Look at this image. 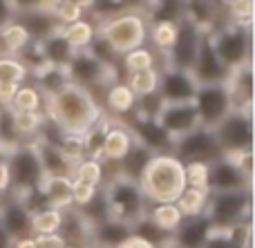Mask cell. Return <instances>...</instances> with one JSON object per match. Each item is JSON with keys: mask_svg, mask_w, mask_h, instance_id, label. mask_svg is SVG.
<instances>
[{"mask_svg": "<svg viewBox=\"0 0 255 248\" xmlns=\"http://www.w3.org/2000/svg\"><path fill=\"white\" fill-rule=\"evenodd\" d=\"M16 20L27 29V34L31 36V40L40 43V40L49 38L52 34L61 31V22L54 16L52 9H38V11H25L16 13Z\"/></svg>", "mask_w": 255, "mask_h": 248, "instance_id": "484cf974", "label": "cell"}, {"mask_svg": "<svg viewBox=\"0 0 255 248\" xmlns=\"http://www.w3.org/2000/svg\"><path fill=\"white\" fill-rule=\"evenodd\" d=\"M97 190L99 188L88 186V183H81V181H74V179H72V206H74V208L85 206L94 195H97Z\"/></svg>", "mask_w": 255, "mask_h": 248, "instance_id": "816d5d0a", "label": "cell"}, {"mask_svg": "<svg viewBox=\"0 0 255 248\" xmlns=\"http://www.w3.org/2000/svg\"><path fill=\"white\" fill-rule=\"evenodd\" d=\"M184 16L202 31H213L217 25L226 22V11L217 0H186Z\"/></svg>", "mask_w": 255, "mask_h": 248, "instance_id": "cb8c5ba5", "label": "cell"}, {"mask_svg": "<svg viewBox=\"0 0 255 248\" xmlns=\"http://www.w3.org/2000/svg\"><path fill=\"white\" fill-rule=\"evenodd\" d=\"M175 36H177V22H150L148 27V45L161 58L170 49Z\"/></svg>", "mask_w": 255, "mask_h": 248, "instance_id": "ee69618b", "label": "cell"}, {"mask_svg": "<svg viewBox=\"0 0 255 248\" xmlns=\"http://www.w3.org/2000/svg\"><path fill=\"white\" fill-rule=\"evenodd\" d=\"M208 197H211V190H206V188L186 186L175 204L184 217H197V215H206Z\"/></svg>", "mask_w": 255, "mask_h": 248, "instance_id": "d590c367", "label": "cell"}, {"mask_svg": "<svg viewBox=\"0 0 255 248\" xmlns=\"http://www.w3.org/2000/svg\"><path fill=\"white\" fill-rule=\"evenodd\" d=\"M134 103H136V96L132 94V89L128 87V83L124 79L121 81H115L110 83L106 89H103V96H101V107L103 112L112 116V119H119V121H126L132 116L134 112Z\"/></svg>", "mask_w": 255, "mask_h": 248, "instance_id": "ac0fdd59", "label": "cell"}, {"mask_svg": "<svg viewBox=\"0 0 255 248\" xmlns=\"http://www.w3.org/2000/svg\"><path fill=\"white\" fill-rule=\"evenodd\" d=\"M231 159H233V164L240 168V172H242L244 177L249 179V181H253V150H247V152H240V155H233Z\"/></svg>", "mask_w": 255, "mask_h": 248, "instance_id": "db71d44e", "label": "cell"}, {"mask_svg": "<svg viewBox=\"0 0 255 248\" xmlns=\"http://www.w3.org/2000/svg\"><path fill=\"white\" fill-rule=\"evenodd\" d=\"M132 235L139 237V240H143L145 244H150L152 248H161V246H168L172 244V235L166 231H161V228L157 226V224H152L148 217H141L139 222L132 224Z\"/></svg>", "mask_w": 255, "mask_h": 248, "instance_id": "7bdbcfd3", "label": "cell"}, {"mask_svg": "<svg viewBox=\"0 0 255 248\" xmlns=\"http://www.w3.org/2000/svg\"><path fill=\"white\" fill-rule=\"evenodd\" d=\"M61 34L72 47L79 49H88V45L92 43L94 34H97V20H92L90 16H83L74 22H67L61 27Z\"/></svg>", "mask_w": 255, "mask_h": 248, "instance_id": "e575fe53", "label": "cell"}, {"mask_svg": "<svg viewBox=\"0 0 255 248\" xmlns=\"http://www.w3.org/2000/svg\"><path fill=\"white\" fill-rule=\"evenodd\" d=\"M159 70H161V67H150V70L130 72V74H124V81L128 83V87L132 89L134 96H145V94L157 92V87H159Z\"/></svg>", "mask_w": 255, "mask_h": 248, "instance_id": "60d3db41", "label": "cell"}, {"mask_svg": "<svg viewBox=\"0 0 255 248\" xmlns=\"http://www.w3.org/2000/svg\"><path fill=\"white\" fill-rule=\"evenodd\" d=\"M130 128L134 141L152 150L154 155L159 152H170L172 150V139L166 134V130L157 123V119H130L126 121Z\"/></svg>", "mask_w": 255, "mask_h": 248, "instance_id": "d6986e66", "label": "cell"}, {"mask_svg": "<svg viewBox=\"0 0 255 248\" xmlns=\"http://www.w3.org/2000/svg\"><path fill=\"white\" fill-rule=\"evenodd\" d=\"M45 116L58 125L63 132L83 134L94 121L101 116L103 107L99 101L74 83H67L58 92L45 96Z\"/></svg>", "mask_w": 255, "mask_h": 248, "instance_id": "6da1fadb", "label": "cell"}, {"mask_svg": "<svg viewBox=\"0 0 255 248\" xmlns=\"http://www.w3.org/2000/svg\"><path fill=\"white\" fill-rule=\"evenodd\" d=\"M29 79V70L22 65L18 56H0V81L20 85Z\"/></svg>", "mask_w": 255, "mask_h": 248, "instance_id": "bcb514c9", "label": "cell"}, {"mask_svg": "<svg viewBox=\"0 0 255 248\" xmlns=\"http://www.w3.org/2000/svg\"><path fill=\"white\" fill-rule=\"evenodd\" d=\"M67 248H70V246H67Z\"/></svg>", "mask_w": 255, "mask_h": 248, "instance_id": "e7e4bbea", "label": "cell"}, {"mask_svg": "<svg viewBox=\"0 0 255 248\" xmlns=\"http://www.w3.org/2000/svg\"><path fill=\"white\" fill-rule=\"evenodd\" d=\"M152 155H154L152 150H148V148L141 146L139 141H134L130 146V150L126 152V157L117 164V174H121V177H126V179H132V181H139L141 172L145 170V165L152 159Z\"/></svg>", "mask_w": 255, "mask_h": 248, "instance_id": "f546056e", "label": "cell"}, {"mask_svg": "<svg viewBox=\"0 0 255 248\" xmlns=\"http://www.w3.org/2000/svg\"><path fill=\"white\" fill-rule=\"evenodd\" d=\"M40 49H43L45 61H47L49 65H56V67H65L76 52V49L63 38L61 31H56V34H52L49 38L40 40Z\"/></svg>", "mask_w": 255, "mask_h": 248, "instance_id": "8d00e7d4", "label": "cell"}, {"mask_svg": "<svg viewBox=\"0 0 255 248\" xmlns=\"http://www.w3.org/2000/svg\"><path fill=\"white\" fill-rule=\"evenodd\" d=\"M63 222V210L54 206H40L31 210V235H54Z\"/></svg>", "mask_w": 255, "mask_h": 248, "instance_id": "f35d334b", "label": "cell"}, {"mask_svg": "<svg viewBox=\"0 0 255 248\" xmlns=\"http://www.w3.org/2000/svg\"><path fill=\"white\" fill-rule=\"evenodd\" d=\"M190 74L197 81L199 85H211V83H226L231 70L220 61V56L215 54V47H213L211 34L204 31L202 43H199V52L197 58H195L193 67H190Z\"/></svg>", "mask_w": 255, "mask_h": 248, "instance_id": "4fadbf2b", "label": "cell"}, {"mask_svg": "<svg viewBox=\"0 0 255 248\" xmlns=\"http://www.w3.org/2000/svg\"><path fill=\"white\" fill-rule=\"evenodd\" d=\"M11 237H9V233L4 231V226L0 224V248H11Z\"/></svg>", "mask_w": 255, "mask_h": 248, "instance_id": "91938a15", "label": "cell"}, {"mask_svg": "<svg viewBox=\"0 0 255 248\" xmlns=\"http://www.w3.org/2000/svg\"><path fill=\"white\" fill-rule=\"evenodd\" d=\"M72 179L81 183H88V186H94V188H101L106 183V164L101 159L83 157V159H79L74 164Z\"/></svg>", "mask_w": 255, "mask_h": 248, "instance_id": "ab89813d", "label": "cell"}, {"mask_svg": "<svg viewBox=\"0 0 255 248\" xmlns=\"http://www.w3.org/2000/svg\"><path fill=\"white\" fill-rule=\"evenodd\" d=\"M0 38H2L4 49H7L9 56H18V54L31 43V36L27 34V29L16 20V18L0 29Z\"/></svg>", "mask_w": 255, "mask_h": 248, "instance_id": "f6af8a7d", "label": "cell"}, {"mask_svg": "<svg viewBox=\"0 0 255 248\" xmlns=\"http://www.w3.org/2000/svg\"><path fill=\"white\" fill-rule=\"evenodd\" d=\"M211 34L213 47L229 70L253 63V27L251 22H222Z\"/></svg>", "mask_w": 255, "mask_h": 248, "instance_id": "277c9868", "label": "cell"}, {"mask_svg": "<svg viewBox=\"0 0 255 248\" xmlns=\"http://www.w3.org/2000/svg\"><path fill=\"white\" fill-rule=\"evenodd\" d=\"M13 18H16V13H13L11 0H0V29H2L7 22H11Z\"/></svg>", "mask_w": 255, "mask_h": 248, "instance_id": "9f6ffc18", "label": "cell"}, {"mask_svg": "<svg viewBox=\"0 0 255 248\" xmlns=\"http://www.w3.org/2000/svg\"><path fill=\"white\" fill-rule=\"evenodd\" d=\"M112 123V116L108 112H101L97 121L81 134L83 139V157H90V159H101V150H103V141H106L108 128Z\"/></svg>", "mask_w": 255, "mask_h": 248, "instance_id": "4dcf8cb0", "label": "cell"}, {"mask_svg": "<svg viewBox=\"0 0 255 248\" xmlns=\"http://www.w3.org/2000/svg\"><path fill=\"white\" fill-rule=\"evenodd\" d=\"M150 2H152V0H148V4H150Z\"/></svg>", "mask_w": 255, "mask_h": 248, "instance_id": "be15d7a7", "label": "cell"}, {"mask_svg": "<svg viewBox=\"0 0 255 248\" xmlns=\"http://www.w3.org/2000/svg\"><path fill=\"white\" fill-rule=\"evenodd\" d=\"M208 165L211 164H184V174H186V186L193 188H206L208 190Z\"/></svg>", "mask_w": 255, "mask_h": 248, "instance_id": "681fc988", "label": "cell"}, {"mask_svg": "<svg viewBox=\"0 0 255 248\" xmlns=\"http://www.w3.org/2000/svg\"><path fill=\"white\" fill-rule=\"evenodd\" d=\"M145 217H148L152 224H157L161 231H166V233L172 235V233L179 228L184 215L179 213V208H177L175 201H163V204H152V201H148Z\"/></svg>", "mask_w": 255, "mask_h": 248, "instance_id": "836d02e7", "label": "cell"}, {"mask_svg": "<svg viewBox=\"0 0 255 248\" xmlns=\"http://www.w3.org/2000/svg\"><path fill=\"white\" fill-rule=\"evenodd\" d=\"M172 155L181 161V164H193V161H199V164H213L220 157H224L220 143L215 139V132L211 128H195L193 132L184 134V137L175 139L172 141Z\"/></svg>", "mask_w": 255, "mask_h": 248, "instance_id": "30bf717a", "label": "cell"}, {"mask_svg": "<svg viewBox=\"0 0 255 248\" xmlns=\"http://www.w3.org/2000/svg\"><path fill=\"white\" fill-rule=\"evenodd\" d=\"M132 143H134V137H132L128 123H124L119 119H112L108 134H106V141H103L101 161H106V164H119L126 157V152L130 150Z\"/></svg>", "mask_w": 255, "mask_h": 248, "instance_id": "603a6c76", "label": "cell"}, {"mask_svg": "<svg viewBox=\"0 0 255 248\" xmlns=\"http://www.w3.org/2000/svg\"><path fill=\"white\" fill-rule=\"evenodd\" d=\"M65 72H67L70 83L88 89V92L99 101V105H101L103 89H106L110 83H115V81L124 79L121 70L103 65V63L97 61L88 49H79V52H74V56H72L70 63L65 65Z\"/></svg>", "mask_w": 255, "mask_h": 248, "instance_id": "8992f818", "label": "cell"}, {"mask_svg": "<svg viewBox=\"0 0 255 248\" xmlns=\"http://www.w3.org/2000/svg\"><path fill=\"white\" fill-rule=\"evenodd\" d=\"M213 132L224 157L253 150V110H231Z\"/></svg>", "mask_w": 255, "mask_h": 248, "instance_id": "9c48e42d", "label": "cell"}, {"mask_svg": "<svg viewBox=\"0 0 255 248\" xmlns=\"http://www.w3.org/2000/svg\"><path fill=\"white\" fill-rule=\"evenodd\" d=\"M195 110L199 114V123L204 128H215L231 110V94L226 83H211V85H197V92L193 96Z\"/></svg>", "mask_w": 255, "mask_h": 248, "instance_id": "7c38bea8", "label": "cell"}, {"mask_svg": "<svg viewBox=\"0 0 255 248\" xmlns=\"http://www.w3.org/2000/svg\"><path fill=\"white\" fill-rule=\"evenodd\" d=\"M119 248H152V246H150V244H145L143 240H139V237H134V235H132L130 240H126V242H124V244H121Z\"/></svg>", "mask_w": 255, "mask_h": 248, "instance_id": "680465c9", "label": "cell"}, {"mask_svg": "<svg viewBox=\"0 0 255 248\" xmlns=\"http://www.w3.org/2000/svg\"><path fill=\"white\" fill-rule=\"evenodd\" d=\"M217 2L226 9V7H231V4H235V2H242V0H217Z\"/></svg>", "mask_w": 255, "mask_h": 248, "instance_id": "94428289", "label": "cell"}, {"mask_svg": "<svg viewBox=\"0 0 255 248\" xmlns=\"http://www.w3.org/2000/svg\"><path fill=\"white\" fill-rule=\"evenodd\" d=\"M197 81L193 74L186 70H175V67L161 65L159 70V96L163 103H186L193 101L195 92H197Z\"/></svg>", "mask_w": 255, "mask_h": 248, "instance_id": "9a60e30c", "label": "cell"}, {"mask_svg": "<svg viewBox=\"0 0 255 248\" xmlns=\"http://www.w3.org/2000/svg\"><path fill=\"white\" fill-rule=\"evenodd\" d=\"M54 16L58 18V22L61 25H67V22H74L79 20V18L85 16V9L81 7V4H76L74 0H58L56 4H54Z\"/></svg>", "mask_w": 255, "mask_h": 248, "instance_id": "f907efd6", "label": "cell"}, {"mask_svg": "<svg viewBox=\"0 0 255 248\" xmlns=\"http://www.w3.org/2000/svg\"><path fill=\"white\" fill-rule=\"evenodd\" d=\"M253 190L211 192L206 206V217L213 228H229L240 222H251Z\"/></svg>", "mask_w": 255, "mask_h": 248, "instance_id": "ba28073f", "label": "cell"}, {"mask_svg": "<svg viewBox=\"0 0 255 248\" xmlns=\"http://www.w3.org/2000/svg\"><path fill=\"white\" fill-rule=\"evenodd\" d=\"M202 36H204V31L184 16L177 22V36H175V40H172L170 49L166 52V56H163V65L190 72L195 58H197Z\"/></svg>", "mask_w": 255, "mask_h": 248, "instance_id": "8fae6325", "label": "cell"}, {"mask_svg": "<svg viewBox=\"0 0 255 248\" xmlns=\"http://www.w3.org/2000/svg\"><path fill=\"white\" fill-rule=\"evenodd\" d=\"M130 237H132V226L119 222V219L106 217L103 222L92 224V246L119 248Z\"/></svg>", "mask_w": 255, "mask_h": 248, "instance_id": "83f0119b", "label": "cell"}, {"mask_svg": "<svg viewBox=\"0 0 255 248\" xmlns=\"http://www.w3.org/2000/svg\"><path fill=\"white\" fill-rule=\"evenodd\" d=\"M213 231V224L206 215L197 217H184L175 233H172V246L175 248H204L208 235Z\"/></svg>", "mask_w": 255, "mask_h": 248, "instance_id": "44dd1931", "label": "cell"}, {"mask_svg": "<svg viewBox=\"0 0 255 248\" xmlns=\"http://www.w3.org/2000/svg\"><path fill=\"white\" fill-rule=\"evenodd\" d=\"M88 52L92 54L97 61H101L103 65H108V67H117V70H121V56L112 49V45L108 43L106 38H103L101 34H94V38H92V43L88 45Z\"/></svg>", "mask_w": 255, "mask_h": 248, "instance_id": "7dc6e473", "label": "cell"}, {"mask_svg": "<svg viewBox=\"0 0 255 248\" xmlns=\"http://www.w3.org/2000/svg\"><path fill=\"white\" fill-rule=\"evenodd\" d=\"M58 0H11L13 13H25V11H38V9H54Z\"/></svg>", "mask_w": 255, "mask_h": 248, "instance_id": "f5cc1de1", "label": "cell"}, {"mask_svg": "<svg viewBox=\"0 0 255 248\" xmlns=\"http://www.w3.org/2000/svg\"><path fill=\"white\" fill-rule=\"evenodd\" d=\"M4 161H7L9 170V192L25 197L38 190L40 181L45 179V172L34 143H20V146L11 148L4 155Z\"/></svg>", "mask_w": 255, "mask_h": 248, "instance_id": "52a82bcc", "label": "cell"}, {"mask_svg": "<svg viewBox=\"0 0 255 248\" xmlns=\"http://www.w3.org/2000/svg\"><path fill=\"white\" fill-rule=\"evenodd\" d=\"M157 123L166 130V134L175 141V139L184 137V134L193 132L195 128H199V114L195 110L193 101L186 103H163L161 112L157 116Z\"/></svg>", "mask_w": 255, "mask_h": 248, "instance_id": "5bb4252c", "label": "cell"}, {"mask_svg": "<svg viewBox=\"0 0 255 248\" xmlns=\"http://www.w3.org/2000/svg\"><path fill=\"white\" fill-rule=\"evenodd\" d=\"M90 248H101V246H90Z\"/></svg>", "mask_w": 255, "mask_h": 248, "instance_id": "6125c7cd", "label": "cell"}, {"mask_svg": "<svg viewBox=\"0 0 255 248\" xmlns=\"http://www.w3.org/2000/svg\"><path fill=\"white\" fill-rule=\"evenodd\" d=\"M34 146H36V152H38V159H40V165H43L45 177H72V172H74V161H72L61 148L54 146V143L40 141V139H36Z\"/></svg>", "mask_w": 255, "mask_h": 248, "instance_id": "d4e9b609", "label": "cell"}, {"mask_svg": "<svg viewBox=\"0 0 255 248\" xmlns=\"http://www.w3.org/2000/svg\"><path fill=\"white\" fill-rule=\"evenodd\" d=\"M233 110H253V63L231 70L226 79Z\"/></svg>", "mask_w": 255, "mask_h": 248, "instance_id": "7402d4cb", "label": "cell"}, {"mask_svg": "<svg viewBox=\"0 0 255 248\" xmlns=\"http://www.w3.org/2000/svg\"><path fill=\"white\" fill-rule=\"evenodd\" d=\"M9 110L11 112H43L45 107V96L29 79L20 83L13 92L11 101H9Z\"/></svg>", "mask_w": 255, "mask_h": 248, "instance_id": "d6a6232c", "label": "cell"}, {"mask_svg": "<svg viewBox=\"0 0 255 248\" xmlns=\"http://www.w3.org/2000/svg\"><path fill=\"white\" fill-rule=\"evenodd\" d=\"M251 222H240L229 228H213L204 248H251Z\"/></svg>", "mask_w": 255, "mask_h": 248, "instance_id": "4316f807", "label": "cell"}, {"mask_svg": "<svg viewBox=\"0 0 255 248\" xmlns=\"http://www.w3.org/2000/svg\"><path fill=\"white\" fill-rule=\"evenodd\" d=\"M11 114L16 132L22 139V143H34L45 121V112H11Z\"/></svg>", "mask_w": 255, "mask_h": 248, "instance_id": "b9f144b4", "label": "cell"}, {"mask_svg": "<svg viewBox=\"0 0 255 248\" xmlns=\"http://www.w3.org/2000/svg\"><path fill=\"white\" fill-rule=\"evenodd\" d=\"M0 224L11 240L31 237V208L20 195L7 192L0 199Z\"/></svg>", "mask_w": 255, "mask_h": 248, "instance_id": "2e32d148", "label": "cell"}, {"mask_svg": "<svg viewBox=\"0 0 255 248\" xmlns=\"http://www.w3.org/2000/svg\"><path fill=\"white\" fill-rule=\"evenodd\" d=\"M208 190L211 192H235L253 190V181H249L231 157H220L208 165Z\"/></svg>", "mask_w": 255, "mask_h": 248, "instance_id": "e0dca14e", "label": "cell"}, {"mask_svg": "<svg viewBox=\"0 0 255 248\" xmlns=\"http://www.w3.org/2000/svg\"><path fill=\"white\" fill-rule=\"evenodd\" d=\"M139 186L143 190L145 199L152 204L163 201H177L181 190L186 188L184 164L172 152H159L152 155L145 170L139 177Z\"/></svg>", "mask_w": 255, "mask_h": 248, "instance_id": "7a4b0ae2", "label": "cell"}, {"mask_svg": "<svg viewBox=\"0 0 255 248\" xmlns=\"http://www.w3.org/2000/svg\"><path fill=\"white\" fill-rule=\"evenodd\" d=\"M163 58L150 47L148 43L134 47L130 52H126L121 56V74H130V72H141V70H150V67H161Z\"/></svg>", "mask_w": 255, "mask_h": 248, "instance_id": "1f68e13d", "label": "cell"}, {"mask_svg": "<svg viewBox=\"0 0 255 248\" xmlns=\"http://www.w3.org/2000/svg\"><path fill=\"white\" fill-rule=\"evenodd\" d=\"M148 16L145 9H121L115 16L106 18V20L97 22V31L112 45L119 56L134 47L148 43Z\"/></svg>", "mask_w": 255, "mask_h": 248, "instance_id": "3957f363", "label": "cell"}, {"mask_svg": "<svg viewBox=\"0 0 255 248\" xmlns=\"http://www.w3.org/2000/svg\"><path fill=\"white\" fill-rule=\"evenodd\" d=\"M11 248H38L36 244V237H20V240H13L11 242Z\"/></svg>", "mask_w": 255, "mask_h": 248, "instance_id": "6f0895ef", "label": "cell"}, {"mask_svg": "<svg viewBox=\"0 0 255 248\" xmlns=\"http://www.w3.org/2000/svg\"><path fill=\"white\" fill-rule=\"evenodd\" d=\"M34 237L38 248H67V244L63 242V237L58 233H54V235H34Z\"/></svg>", "mask_w": 255, "mask_h": 248, "instance_id": "11a10c76", "label": "cell"}, {"mask_svg": "<svg viewBox=\"0 0 255 248\" xmlns=\"http://www.w3.org/2000/svg\"><path fill=\"white\" fill-rule=\"evenodd\" d=\"M161 107H163V101H161V96H159V92L145 94V96H136L134 112H132L130 119H157Z\"/></svg>", "mask_w": 255, "mask_h": 248, "instance_id": "c3c4849f", "label": "cell"}, {"mask_svg": "<svg viewBox=\"0 0 255 248\" xmlns=\"http://www.w3.org/2000/svg\"><path fill=\"white\" fill-rule=\"evenodd\" d=\"M186 13V0H152L145 9L148 22H179Z\"/></svg>", "mask_w": 255, "mask_h": 248, "instance_id": "74e56055", "label": "cell"}, {"mask_svg": "<svg viewBox=\"0 0 255 248\" xmlns=\"http://www.w3.org/2000/svg\"><path fill=\"white\" fill-rule=\"evenodd\" d=\"M103 197H106L108 206V217L119 219V222L132 226L145 215L148 208V199H145L143 190H141L139 181L126 179L121 174L106 179L103 183Z\"/></svg>", "mask_w": 255, "mask_h": 248, "instance_id": "5b68a950", "label": "cell"}, {"mask_svg": "<svg viewBox=\"0 0 255 248\" xmlns=\"http://www.w3.org/2000/svg\"><path fill=\"white\" fill-rule=\"evenodd\" d=\"M38 195L45 206L70 208L72 206V177H45L38 186Z\"/></svg>", "mask_w": 255, "mask_h": 248, "instance_id": "f1b7e54d", "label": "cell"}, {"mask_svg": "<svg viewBox=\"0 0 255 248\" xmlns=\"http://www.w3.org/2000/svg\"><path fill=\"white\" fill-rule=\"evenodd\" d=\"M58 235L70 248H90L92 246V224L74 206H70V208H63V222L58 228Z\"/></svg>", "mask_w": 255, "mask_h": 248, "instance_id": "ffe728a7", "label": "cell"}]
</instances>
